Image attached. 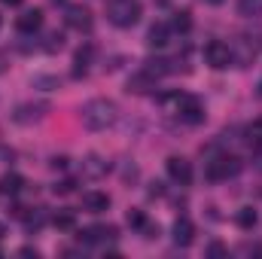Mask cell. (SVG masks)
Returning <instances> with one entry per match:
<instances>
[{
	"label": "cell",
	"mask_w": 262,
	"mask_h": 259,
	"mask_svg": "<svg viewBox=\"0 0 262 259\" xmlns=\"http://www.w3.org/2000/svg\"><path fill=\"white\" fill-rule=\"evenodd\" d=\"M226 253H229V250H226V247H223L220 241H210V244H207V256L220 259V256H226Z\"/></svg>",
	"instance_id": "obj_28"
},
{
	"label": "cell",
	"mask_w": 262,
	"mask_h": 259,
	"mask_svg": "<svg viewBox=\"0 0 262 259\" xmlns=\"http://www.w3.org/2000/svg\"><path fill=\"white\" fill-rule=\"evenodd\" d=\"M247 137H250V143H253L256 149H262V116L250 125V128H247Z\"/></svg>",
	"instance_id": "obj_26"
},
{
	"label": "cell",
	"mask_w": 262,
	"mask_h": 259,
	"mask_svg": "<svg viewBox=\"0 0 262 259\" xmlns=\"http://www.w3.org/2000/svg\"><path fill=\"white\" fill-rule=\"evenodd\" d=\"M82 207H85L89 213H104V210H110V195L92 189V192L82 195Z\"/></svg>",
	"instance_id": "obj_16"
},
{
	"label": "cell",
	"mask_w": 262,
	"mask_h": 259,
	"mask_svg": "<svg viewBox=\"0 0 262 259\" xmlns=\"http://www.w3.org/2000/svg\"><path fill=\"white\" fill-rule=\"evenodd\" d=\"M73 186H76L73 180H61V183H55V186H52V192H55V195H67V192H73Z\"/></svg>",
	"instance_id": "obj_29"
},
{
	"label": "cell",
	"mask_w": 262,
	"mask_h": 259,
	"mask_svg": "<svg viewBox=\"0 0 262 259\" xmlns=\"http://www.w3.org/2000/svg\"><path fill=\"white\" fill-rule=\"evenodd\" d=\"M92 58H95V46H92V43H82V46L76 49V55H73V76H85Z\"/></svg>",
	"instance_id": "obj_14"
},
{
	"label": "cell",
	"mask_w": 262,
	"mask_h": 259,
	"mask_svg": "<svg viewBox=\"0 0 262 259\" xmlns=\"http://www.w3.org/2000/svg\"><path fill=\"white\" fill-rule=\"evenodd\" d=\"M259 49H262L259 37H253V34H241V37H238V43L232 46V55H235V61H238L241 67H247L256 55H259Z\"/></svg>",
	"instance_id": "obj_7"
},
{
	"label": "cell",
	"mask_w": 262,
	"mask_h": 259,
	"mask_svg": "<svg viewBox=\"0 0 262 259\" xmlns=\"http://www.w3.org/2000/svg\"><path fill=\"white\" fill-rule=\"evenodd\" d=\"M18 220L25 223V229H28V232H37V229H43V226H46V220H49V217H46V210H43V207H25Z\"/></svg>",
	"instance_id": "obj_17"
},
{
	"label": "cell",
	"mask_w": 262,
	"mask_h": 259,
	"mask_svg": "<svg viewBox=\"0 0 262 259\" xmlns=\"http://www.w3.org/2000/svg\"><path fill=\"white\" fill-rule=\"evenodd\" d=\"M79 119L89 131H107L116 122V104L107 98H92L79 107Z\"/></svg>",
	"instance_id": "obj_1"
},
{
	"label": "cell",
	"mask_w": 262,
	"mask_h": 259,
	"mask_svg": "<svg viewBox=\"0 0 262 259\" xmlns=\"http://www.w3.org/2000/svg\"><path fill=\"white\" fill-rule=\"evenodd\" d=\"M18 256H40V253H37V247H21V250H18Z\"/></svg>",
	"instance_id": "obj_31"
},
{
	"label": "cell",
	"mask_w": 262,
	"mask_h": 259,
	"mask_svg": "<svg viewBox=\"0 0 262 259\" xmlns=\"http://www.w3.org/2000/svg\"><path fill=\"white\" fill-rule=\"evenodd\" d=\"M52 168H67V156H55L52 159Z\"/></svg>",
	"instance_id": "obj_32"
},
{
	"label": "cell",
	"mask_w": 262,
	"mask_h": 259,
	"mask_svg": "<svg viewBox=\"0 0 262 259\" xmlns=\"http://www.w3.org/2000/svg\"><path fill=\"white\" fill-rule=\"evenodd\" d=\"M241 168H244V165H241V159H238V156L223 153V156H213V159L204 165V177H207L210 183H223V180L235 177Z\"/></svg>",
	"instance_id": "obj_4"
},
{
	"label": "cell",
	"mask_w": 262,
	"mask_h": 259,
	"mask_svg": "<svg viewBox=\"0 0 262 259\" xmlns=\"http://www.w3.org/2000/svg\"><path fill=\"white\" fill-rule=\"evenodd\" d=\"M238 15H244V18H259L262 15V0H238Z\"/></svg>",
	"instance_id": "obj_22"
},
{
	"label": "cell",
	"mask_w": 262,
	"mask_h": 259,
	"mask_svg": "<svg viewBox=\"0 0 262 259\" xmlns=\"http://www.w3.org/2000/svg\"><path fill=\"white\" fill-rule=\"evenodd\" d=\"M0 3H3V6H18L21 0H0Z\"/></svg>",
	"instance_id": "obj_34"
},
{
	"label": "cell",
	"mask_w": 262,
	"mask_h": 259,
	"mask_svg": "<svg viewBox=\"0 0 262 259\" xmlns=\"http://www.w3.org/2000/svg\"><path fill=\"white\" fill-rule=\"evenodd\" d=\"M61 46H64V34H61V31H49L43 49H46V52H61Z\"/></svg>",
	"instance_id": "obj_24"
},
{
	"label": "cell",
	"mask_w": 262,
	"mask_h": 259,
	"mask_svg": "<svg viewBox=\"0 0 262 259\" xmlns=\"http://www.w3.org/2000/svg\"><path fill=\"white\" fill-rule=\"evenodd\" d=\"M171 31L189 34V31H192V12H189V9H180V12L174 15V21H171Z\"/></svg>",
	"instance_id": "obj_21"
},
{
	"label": "cell",
	"mask_w": 262,
	"mask_h": 259,
	"mask_svg": "<svg viewBox=\"0 0 262 259\" xmlns=\"http://www.w3.org/2000/svg\"><path fill=\"white\" fill-rule=\"evenodd\" d=\"M21 186H25V177L15 174V171H9V174L0 177V195H18Z\"/></svg>",
	"instance_id": "obj_19"
},
{
	"label": "cell",
	"mask_w": 262,
	"mask_h": 259,
	"mask_svg": "<svg viewBox=\"0 0 262 259\" xmlns=\"http://www.w3.org/2000/svg\"><path fill=\"white\" fill-rule=\"evenodd\" d=\"M168 40H171V25L168 21H156L149 28V34H146L149 49H162V46H168Z\"/></svg>",
	"instance_id": "obj_15"
},
{
	"label": "cell",
	"mask_w": 262,
	"mask_h": 259,
	"mask_svg": "<svg viewBox=\"0 0 262 259\" xmlns=\"http://www.w3.org/2000/svg\"><path fill=\"white\" fill-rule=\"evenodd\" d=\"M143 15V6L140 0H110L107 6V21L113 28H134Z\"/></svg>",
	"instance_id": "obj_3"
},
{
	"label": "cell",
	"mask_w": 262,
	"mask_h": 259,
	"mask_svg": "<svg viewBox=\"0 0 262 259\" xmlns=\"http://www.w3.org/2000/svg\"><path fill=\"white\" fill-rule=\"evenodd\" d=\"M52 226H55V229H61V232H70V229L76 226V217H73V210H58V213L52 217Z\"/></svg>",
	"instance_id": "obj_23"
},
{
	"label": "cell",
	"mask_w": 262,
	"mask_h": 259,
	"mask_svg": "<svg viewBox=\"0 0 262 259\" xmlns=\"http://www.w3.org/2000/svg\"><path fill=\"white\" fill-rule=\"evenodd\" d=\"M140 232H143V238H149V241H152V238H159V226H152L149 220H146V226H143Z\"/></svg>",
	"instance_id": "obj_30"
},
{
	"label": "cell",
	"mask_w": 262,
	"mask_h": 259,
	"mask_svg": "<svg viewBox=\"0 0 262 259\" xmlns=\"http://www.w3.org/2000/svg\"><path fill=\"white\" fill-rule=\"evenodd\" d=\"M34 85H40V89L52 92V89H58V79H55V76H34Z\"/></svg>",
	"instance_id": "obj_27"
},
{
	"label": "cell",
	"mask_w": 262,
	"mask_h": 259,
	"mask_svg": "<svg viewBox=\"0 0 262 259\" xmlns=\"http://www.w3.org/2000/svg\"><path fill=\"white\" fill-rule=\"evenodd\" d=\"M64 21L70 28H76V31H92V12H89V6H82V3H70V6H67Z\"/></svg>",
	"instance_id": "obj_9"
},
{
	"label": "cell",
	"mask_w": 262,
	"mask_h": 259,
	"mask_svg": "<svg viewBox=\"0 0 262 259\" xmlns=\"http://www.w3.org/2000/svg\"><path fill=\"white\" fill-rule=\"evenodd\" d=\"M3 235H6V226H3V223H0V238H3Z\"/></svg>",
	"instance_id": "obj_37"
},
{
	"label": "cell",
	"mask_w": 262,
	"mask_h": 259,
	"mask_svg": "<svg viewBox=\"0 0 262 259\" xmlns=\"http://www.w3.org/2000/svg\"><path fill=\"white\" fill-rule=\"evenodd\" d=\"M204 3H210V6H220V3H223V0H204Z\"/></svg>",
	"instance_id": "obj_36"
},
{
	"label": "cell",
	"mask_w": 262,
	"mask_h": 259,
	"mask_svg": "<svg viewBox=\"0 0 262 259\" xmlns=\"http://www.w3.org/2000/svg\"><path fill=\"white\" fill-rule=\"evenodd\" d=\"M156 82H159V79H156L149 70H143V67H140V70L128 79V92H134V95H146L149 89H156Z\"/></svg>",
	"instance_id": "obj_13"
},
{
	"label": "cell",
	"mask_w": 262,
	"mask_h": 259,
	"mask_svg": "<svg viewBox=\"0 0 262 259\" xmlns=\"http://www.w3.org/2000/svg\"><path fill=\"white\" fill-rule=\"evenodd\" d=\"M125 223H128L131 229H143V226H146V213H143L140 207H131L128 213H125Z\"/></svg>",
	"instance_id": "obj_25"
},
{
	"label": "cell",
	"mask_w": 262,
	"mask_h": 259,
	"mask_svg": "<svg viewBox=\"0 0 262 259\" xmlns=\"http://www.w3.org/2000/svg\"><path fill=\"white\" fill-rule=\"evenodd\" d=\"M15 28H18V34H37L43 28V9H25L15 18Z\"/></svg>",
	"instance_id": "obj_11"
},
{
	"label": "cell",
	"mask_w": 262,
	"mask_h": 259,
	"mask_svg": "<svg viewBox=\"0 0 262 259\" xmlns=\"http://www.w3.org/2000/svg\"><path fill=\"white\" fill-rule=\"evenodd\" d=\"M259 95H262V79H259Z\"/></svg>",
	"instance_id": "obj_38"
},
{
	"label": "cell",
	"mask_w": 262,
	"mask_h": 259,
	"mask_svg": "<svg viewBox=\"0 0 262 259\" xmlns=\"http://www.w3.org/2000/svg\"><path fill=\"white\" fill-rule=\"evenodd\" d=\"M0 25H3V18H0Z\"/></svg>",
	"instance_id": "obj_39"
},
{
	"label": "cell",
	"mask_w": 262,
	"mask_h": 259,
	"mask_svg": "<svg viewBox=\"0 0 262 259\" xmlns=\"http://www.w3.org/2000/svg\"><path fill=\"white\" fill-rule=\"evenodd\" d=\"M204 61L213 67V70H226V67L235 61L232 46H229V43H223V40H210V43L204 46Z\"/></svg>",
	"instance_id": "obj_6"
},
{
	"label": "cell",
	"mask_w": 262,
	"mask_h": 259,
	"mask_svg": "<svg viewBox=\"0 0 262 259\" xmlns=\"http://www.w3.org/2000/svg\"><path fill=\"white\" fill-rule=\"evenodd\" d=\"M165 189H162V183H152V189H149V195H162Z\"/></svg>",
	"instance_id": "obj_33"
},
{
	"label": "cell",
	"mask_w": 262,
	"mask_h": 259,
	"mask_svg": "<svg viewBox=\"0 0 262 259\" xmlns=\"http://www.w3.org/2000/svg\"><path fill=\"white\" fill-rule=\"evenodd\" d=\"M107 168H110V165H107L101 156H95V153L82 159V177H92V180H98V177H104V174H107Z\"/></svg>",
	"instance_id": "obj_18"
},
{
	"label": "cell",
	"mask_w": 262,
	"mask_h": 259,
	"mask_svg": "<svg viewBox=\"0 0 262 259\" xmlns=\"http://www.w3.org/2000/svg\"><path fill=\"white\" fill-rule=\"evenodd\" d=\"M165 168H168V177H171L177 186H189V183H192V162H189V159L171 156V159L165 162Z\"/></svg>",
	"instance_id": "obj_8"
},
{
	"label": "cell",
	"mask_w": 262,
	"mask_h": 259,
	"mask_svg": "<svg viewBox=\"0 0 262 259\" xmlns=\"http://www.w3.org/2000/svg\"><path fill=\"white\" fill-rule=\"evenodd\" d=\"M195 241V226H192V220L189 217H177V223H174V244L177 247H189Z\"/></svg>",
	"instance_id": "obj_12"
},
{
	"label": "cell",
	"mask_w": 262,
	"mask_h": 259,
	"mask_svg": "<svg viewBox=\"0 0 262 259\" xmlns=\"http://www.w3.org/2000/svg\"><path fill=\"white\" fill-rule=\"evenodd\" d=\"M49 110H52V107H49V101H28V104H18V107H15L12 122H18V125H31V122L46 119V113H49Z\"/></svg>",
	"instance_id": "obj_5"
},
{
	"label": "cell",
	"mask_w": 262,
	"mask_h": 259,
	"mask_svg": "<svg viewBox=\"0 0 262 259\" xmlns=\"http://www.w3.org/2000/svg\"><path fill=\"white\" fill-rule=\"evenodd\" d=\"M165 104H174V113L180 116V122H186V125H201L204 122V104L198 101L195 95H183V92H177V95H168V98H162Z\"/></svg>",
	"instance_id": "obj_2"
},
{
	"label": "cell",
	"mask_w": 262,
	"mask_h": 259,
	"mask_svg": "<svg viewBox=\"0 0 262 259\" xmlns=\"http://www.w3.org/2000/svg\"><path fill=\"white\" fill-rule=\"evenodd\" d=\"M3 67H6V58H3V52H0V73H3Z\"/></svg>",
	"instance_id": "obj_35"
},
{
	"label": "cell",
	"mask_w": 262,
	"mask_h": 259,
	"mask_svg": "<svg viewBox=\"0 0 262 259\" xmlns=\"http://www.w3.org/2000/svg\"><path fill=\"white\" fill-rule=\"evenodd\" d=\"M113 238H116V226H89V229H82V235H79L82 244H107V241H113Z\"/></svg>",
	"instance_id": "obj_10"
},
{
	"label": "cell",
	"mask_w": 262,
	"mask_h": 259,
	"mask_svg": "<svg viewBox=\"0 0 262 259\" xmlns=\"http://www.w3.org/2000/svg\"><path fill=\"white\" fill-rule=\"evenodd\" d=\"M235 223H238V229L250 232V229L259 223V217H256V210H253V207H241V210L235 213Z\"/></svg>",
	"instance_id": "obj_20"
}]
</instances>
